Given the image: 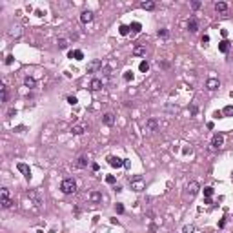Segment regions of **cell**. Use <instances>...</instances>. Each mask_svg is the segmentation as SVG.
Here are the masks:
<instances>
[{
	"instance_id": "obj_1",
	"label": "cell",
	"mask_w": 233,
	"mask_h": 233,
	"mask_svg": "<svg viewBox=\"0 0 233 233\" xmlns=\"http://www.w3.org/2000/svg\"><path fill=\"white\" fill-rule=\"evenodd\" d=\"M60 190H62L64 195H71V193L77 191V182L73 178H64L62 184H60Z\"/></svg>"
},
{
	"instance_id": "obj_2",
	"label": "cell",
	"mask_w": 233,
	"mask_h": 233,
	"mask_svg": "<svg viewBox=\"0 0 233 233\" xmlns=\"http://www.w3.org/2000/svg\"><path fill=\"white\" fill-rule=\"evenodd\" d=\"M130 184H131V190H133V191H142V190H146V180H144V177H140V175L133 177L131 180H130Z\"/></svg>"
},
{
	"instance_id": "obj_3",
	"label": "cell",
	"mask_w": 233,
	"mask_h": 233,
	"mask_svg": "<svg viewBox=\"0 0 233 233\" xmlns=\"http://www.w3.org/2000/svg\"><path fill=\"white\" fill-rule=\"evenodd\" d=\"M222 146H224V135L222 133H215L211 137V148L213 150H220Z\"/></svg>"
},
{
	"instance_id": "obj_4",
	"label": "cell",
	"mask_w": 233,
	"mask_h": 233,
	"mask_svg": "<svg viewBox=\"0 0 233 233\" xmlns=\"http://www.w3.org/2000/svg\"><path fill=\"white\" fill-rule=\"evenodd\" d=\"M199 190H200V186H199V182H195V180H191L190 184H188V188H186V197H190V199H193V197L199 193Z\"/></svg>"
},
{
	"instance_id": "obj_5",
	"label": "cell",
	"mask_w": 233,
	"mask_h": 233,
	"mask_svg": "<svg viewBox=\"0 0 233 233\" xmlns=\"http://www.w3.org/2000/svg\"><path fill=\"white\" fill-rule=\"evenodd\" d=\"M102 67V60H93L87 64V73H97Z\"/></svg>"
},
{
	"instance_id": "obj_6",
	"label": "cell",
	"mask_w": 233,
	"mask_h": 233,
	"mask_svg": "<svg viewBox=\"0 0 233 233\" xmlns=\"http://www.w3.org/2000/svg\"><path fill=\"white\" fill-rule=\"evenodd\" d=\"M107 162H109V166H113V168H122L124 166V162L126 160H122V158H118V157H107Z\"/></svg>"
},
{
	"instance_id": "obj_7",
	"label": "cell",
	"mask_w": 233,
	"mask_h": 233,
	"mask_svg": "<svg viewBox=\"0 0 233 233\" xmlns=\"http://www.w3.org/2000/svg\"><path fill=\"white\" fill-rule=\"evenodd\" d=\"M219 86H220L219 78H208V80H206V87L210 89V91H215V89H219Z\"/></svg>"
},
{
	"instance_id": "obj_8",
	"label": "cell",
	"mask_w": 233,
	"mask_h": 233,
	"mask_svg": "<svg viewBox=\"0 0 233 233\" xmlns=\"http://www.w3.org/2000/svg\"><path fill=\"white\" fill-rule=\"evenodd\" d=\"M86 131H87V126H86V124H77V126L71 128V133H73V135H84Z\"/></svg>"
},
{
	"instance_id": "obj_9",
	"label": "cell",
	"mask_w": 233,
	"mask_h": 233,
	"mask_svg": "<svg viewBox=\"0 0 233 233\" xmlns=\"http://www.w3.org/2000/svg\"><path fill=\"white\" fill-rule=\"evenodd\" d=\"M188 29H190L191 33H197V31H199V22H197L195 17H191L190 20H188Z\"/></svg>"
},
{
	"instance_id": "obj_10",
	"label": "cell",
	"mask_w": 233,
	"mask_h": 233,
	"mask_svg": "<svg viewBox=\"0 0 233 233\" xmlns=\"http://www.w3.org/2000/svg\"><path fill=\"white\" fill-rule=\"evenodd\" d=\"M17 168H18V171H22V173H24V177H26L27 180L31 178V170H29V166H27V164H22V162H20V164H18Z\"/></svg>"
},
{
	"instance_id": "obj_11",
	"label": "cell",
	"mask_w": 233,
	"mask_h": 233,
	"mask_svg": "<svg viewBox=\"0 0 233 233\" xmlns=\"http://www.w3.org/2000/svg\"><path fill=\"white\" fill-rule=\"evenodd\" d=\"M102 122L106 124V126H113V124H115V115H113V113H106V115L102 117Z\"/></svg>"
},
{
	"instance_id": "obj_12",
	"label": "cell",
	"mask_w": 233,
	"mask_h": 233,
	"mask_svg": "<svg viewBox=\"0 0 233 233\" xmlns=\"http://www.w3.org/2000/svg\"><path fill=\"white\" fill-rule=\"evenodd\" d=\"M89 89H91V91H98V89H102V80L93 78V80L89 82Z\"/></svg>"
},
{
	"instance_id": "obj_13",
	"label": "cell",
	"mask_w": 233,
	"mask_h": 233,
	"mask_svg": "<svg viewBox=\"0 0 233 233\" xmlns=\"http://www.w3.org/2000/svg\"><path fill=\"white\" fill-rule=\"evenodd\" d=\"M91 20H93V13H91V11H84V13L80 15V22H82V24H89Z\"/></svg>"
},
{
	"instance_id": "obj_14",
	"label": "cell",
	"mask_w": 233,
	"mask_h": 233,
	"mask_svg": "<svg viewBox=\"0 0 233 233\" xmlns=\"http://www.w3.org/2000/svg\"><path fill=\"white\" fill-rule=\"evenodd\" d=\"M230 47H231V44L228 42V40H220L219 42V51L220 53H228V51H230Z\"/></svg>"
},
{
	"instance_id": "obj_15",
	"label": "cell",
	"mask_w": 233,
	"mask_h": 233,
	"mask_svg": "<svg viewBox=\"0 0 233 233\" xmlns=\"http://www.w3.org/2000/svg\"><path fill=\"white\" fill-rule=\"evenodd\" d=\"M24 86L29 87V89H33V87H37V80H35L33 77H26V78H24Z\"/></svg>"
},
{
	"instance_id": "obj_16",
	"label": "cell",
	"mask_w": 233,
	"mask_h": 233,
	"mask_svg": "<svg viewBox=\"0 0 233 233\" xmlns=\"http://www.w3.org/2000/svg\"><path fill=\"white\" fill-rule=\"evenodd\" d=\"M69 58H75V60H82L84 58V53L80 49H75V51H69Z\"/></svg>"
},
{
	"instance_id": "obj_17",
	"label": "cell",
	"mask_w": 233,
	"mask_h": 233,
	"mask_svg": "<svg viewBox=\"0 0 233 233\" xmlns=\"http://www.w3.org/2000/svg\"><path fill=\"white\" fill-rule=\"evenodd\" d=\"M146 128H148V130H151V131H157L158 130V122L155 120V118H150V120L146 122Z\"/></svg>"
},
{
	"instance_id": "obj_18",
	"label": "cell",
	"mask_w": 233,
	"mask_h": 233,
	"mask_svg": "<svg viewBox=\"0 0 233 233\" xmlns=\"http://www.w3.org/2000/svg\"><path fill=\"white\" fill-rule=\"evenodd\" d=\"M133 55H135V57L146 55V47H144V46H135V47H133Z\"/></svg>"
},
{
	"instance_id": "obj_19",
	"label": "cell",
	"mask_w": 233,
	"mask_h": 233,
	"mask_svg": "<svg viewBox=\"0 0 233 233\" xmlns=\"http://www.w3.org/2000/svg\"><path fill=\"white\" fill-rule=\"evenodd\" d=\"M89 200H91V202H100L102 200V195L98 191H91V193H89Z\"/></svg>"
},
{
	"instance_id": "obj_20",
	"label": "cell",
	"mask_w": 233,
	"mask_h": 233,
	"mask_svg": "<svg viewBox=\"0 0 233 233\" xmlns=\"http://www.w3.org/2000/svg\"><path fill=\"white\" fill-rule=\"evenodd\" d=\"M155 6H157V4L151 2V0H148V2H142V4H140V7L146 9V11H151V9H155Z\"/></svg>"
},
{
	"instance_id": "obj_21",
	"label": "cell",
	"mask_w": 233,
	"mask_h": 233,
	"mask_svg": "<svg viewBox=\"0 0 233 233\" xmlns=\"http://www.w3.org/2000/svg\"><path fill=\"white\" fill-rule=\"evenodd\" d=\"M77 168H80V170L82 168H87V158L86 157H78L77 158Z\"/></svg>"
},
{
	"instance_id": "obj_22",
	"label": "cell",
	"mask_w": 233,
	"mask_h": 233,
	"mask_svg": "<svg viewBox=\"0 0 233 233\" xmlns=\"http://www.w3.org/2000/svg\"><path fill=\"white\" fill-rule=\"evenodd\" d=\"M226 9H228V4H226V2H217V4H215V11L224 13Z\"/></svg>"
},
{
	"instance_id": "obj_23",
	"label": "cell",
	"mask_w": 233,
	"mask_h": 233,
	"mask_svg": "<svg viewBox=\"0 0 233 233\" xmlns=\"http://www.w3.org/2000/svg\"><path fill=\"white\" fill-rule=\"evenodd\" d=\"M0 204H2L4 210H9V208L13 206V200L11 199H0Z\"/></svg>"
},
{
	"instance_id": "obj_24",
	"label": "cell",
	"mask_w": 233,
	"mask_h": 233,
	"mask_svg": "<svg viewBox=\"0 0 233 233\" xmlns=\"http://www.w3.org/2000/svg\"><path fill=\"white\" fill-rule=\"evenodd\" d=\"M22 35V29L20 27H11L9 29V37H20Z\"/></svg>"
},
{
	"instance_id": "obj_25",
	"label": "cell",
	"mask_w": 233,
	"mask_h": 233,
	"mask_svg": "<svg viewBox=\"0 0 233 233\" xmlns=\"http://www.w3.org/2000/svg\"><path fill=\"white\" fill-rule=\"evenodd\" d=\"M130 29L133 33H140V29H142V26H140V22H133L131 26H130Z\"/></svg>"
},
{
	"instance_id": "obj_26",
	"label": "cell",
	"mask_w": 233,
	"mask_h": 233,
	"mask_svg": "<svg viewBox=\"0 0 233 233\" xmlns=\"http://www.w3.org/2000/svg\"><path fill=\"white\" fill-rule=\"evenodd\" d=\"M138 69H140L142 73H148V69H150V64H148L146 60H142L140 64H138Z\"/></svg>"
},
{
	"instance_id": "obj_27",
	"label": "cell",
	"mask_w": 233,
	"mask_h": 233,
	"mask_svg": "<svg viewBox=\"0 0 233 233\" xmlns=\"http://www.w3.org/2000/svg\"><path fill=\"white\" fill-rule=\"evenodd\" d=\"M222 113H224L226 117H233V106H226L224 109H222Z\"/></svg>"
},
{
	"instance_id": "obj_28",
	"label": "cell",
	"mask_w": 233,
	"mask_h": 233,
	"mask_svg": "<svg viewBox=\"0 0 233 233\" xmlns=\"http://www.w3.org/2000/svg\"><path fill=\"white\" fill-rule=\"evenodd\" d=\"M118 33H120L122 37H126V35L130 33V26H120V27H118Z\"/></svg>"
},
{
	"instance_id": "obj_29",
	"label": "cell",
	"mask_w": 233,
	"mask_h": 233,
	"mask_svg": "<svg viewBox=\"0 0 233 233\" xmlns=\"http://www.w3.org/2000/svg\"><path fill=\"white\" fill-rule=\"evenodd\" d=\"M193 231H195V226L193 224H188V226L182 228V233H193Z\"/></svg>"
},
{
	"instance_id": "obj_30",
	"label": "cell",
	"mask_w": 233,
	"mask_h": 233,
	"mask_svg": "<svg viewBox=\"0 0 233 233\" xmlns=\"http://www.w3.org/2000/svg\"><path fill=\"white\" fill-rule=\"evenodd\" d=\"M0 199H9V190L7 188H2V191H0Z\"/></svg>"
},
{
	"instance_id": "obj_31",
	"label": "cell",
	"mask_w": 233,
	"mask_h": 233,
	"mask_svg": "<svg viewBox=\"0 0 233 233\" xmlns=\"http://www.w3.org/2000/svg\"><path fill=\"white\" fill-rule=\"evenodd\" d=\"M58 47H60V49H66L67 47V40H66V38H58Z\"/></svg>"
},
{
	"instance_id": "obj_32",
	"label": "cell",
	"mask_w": 233,
	"mask_h": 233,
	"mask_svg": "<svg viewBox=\"0 0 233 233\" xmlns=\"http://www.w3.org/2000/svg\"><path fill=\"white\" fill-rule=\"evenodd\" d=\"M213 193H215V190H213V188H210V186L204 188V195H206V197H213Z\"/></svg>"
},
{
	"instance_id": "obj_33",
	"label": "cell",
	"mask_w": 233,
	"mask_h": 233,
	"mask_svg": "<svg viewBox=\"0 0 233 233\" xmlns=\"http://www.w3.org/2000/svg\"><path fill=\"white\" fill-rule=\"evenodd\" d=\"M0 89H2V102H6V100H7V87L2 86Z\"/></svg>"
},
{
	"instance_id": "obj_34",
	"label": "cell",
	"mask_w": 233,
	"mask_h": 233,
	"mask_svg": "<svg viewBox=\"0 0 233 233\" xmlns=\"http://www.w3.org/2000/svg\"><path fill=\"white\" fill-rule=\"evenodd\" d=\"M124 80H126V82L133 80V73H131V71H126V73H124Z\"/></svg>"
},
{
	"instance_id": "obj_35",
	"label": "cell",
	"mask_w": 233,
	"mask_h": 233,
	"mask_svg": "<svg viewBox=\"0 0 233 233\" xmlns=\"http://www.w3.org/2000/svg\"><path fill=\"white\" fill-rule=\"evenodd\" d=\"M67 102L71 104V106H75V104L78 102V98H77V97H73V95H69V97H67Z\"/></svg>"
},
{
	"instance_id": "obj_36",
	"label": "cell",
	"mask_w": 233,
	"mask_h": 233,
	"mask_svg": "<svg viewBox=\"0 0 233 233\" xmlns=\"http://www.w3.org/2000/svg\"><path fill=\"white\" fill-rule=\"evenodd\" d=\"M106 182H107V184H115V177H113V175H107V177H106Z\"/></svg>"
},
{
	"instance_id": "obj_37",
	"label": "cell",
	"mask_w": 233,
	"mask_h": 233,
	"mask_svg": "<svg viewBox=\"0 0 233 233\" xmlns=\"http://www.w3.org/2000/svg\"><path fill=\"white\" fill-rule=\"evenodd\" d=\"M115 211H117V213H124V206L120 204V202H118V204L115 206Z\"/></svg>"
},
{
	"instance_id": "obj_38",
	"label": "cell",
	"mask_w": 233,
	"mask_h": 233,
	"mask_svg": "<svg viewBox=\"0 0 233 233\" xmlns=\"http://www.w3.org/2000/svg\"><path fill=\"white\" fill-rule=\"evenodd\" d=\"M168 35H170L168 29H160V31H158V37H168Z\"/></svg>"
},
{
	"instance_id": "obj_39",
	"label": "cell",
	"mask_w": 233,
	"mask_h": 233,
	"mask_svg": "<svg viewBox=\"0 0 233 233\" xmlns=\"http://www.w3.org/2000/svg\"><path fill=\"white\" fill-rule=\"evenodd\" d=\"M200 42H202V44H204V46H206V44H208V42H210V37H208V35H202V38H200Z\"/></svg>"
},
{
	"instance_id": "obj_40",
	"label": "cell",
	"mask_w": 233,
	"mask_h": 233,
	"mask_svg": "<svg viewBox=\"0 0 233 233\" xmlns=\"http://www.w3.org/2000/svg\"><path fill=\"white\" fill-rule=\"evenodd\" d=\"M191 7H193V9H199V7H200V2H199V0H195V2H191Z\"/></svg>"
},
{
	"instance_id": "obj_41",
	"label": "cell",
	"mask_w": 233,
	"mask_h": 233,
	"mask_svg": "<svg viewBox=\"0 0 233 233\" xmlns=\"http://www.w3.org/2000/svg\"><path fill=\"white\" fill-rule=\"evenodd\" d=\"M6 64H7V66H11V64H13V57H11V55L6 57Z\"/></svg>"
},
{
	"instance_id": "obj_42",
	"label": "cell",
	"mask_w": 233,
	"mask_h": 233,
	"mask_svg": "<svg viewBox=\"0 0 233 233\" xmlns=\"http://www.w3.org/2000/svg\"><path fill=\"white\" fill-rule=\"evenodd\" d=\"M220 35L224 37V40H226V37H228V29H220Z\"/></svg>"
},
{
	"instance_id": "obj_43",
	"label": "cell",
	"mask_w": 233,
	"mask_h": 233,
	"mask_svg": "<svg viewBox=\"0 0 233 233\" xmlns=\"http://www.w3.org/2000/svg\"><path fill=\"white\" fill-rule=\"evenodd\" d=\"M7 115H9V117H15V115H17V109H9Z\"/></svg>"
},
{
	"instance_id": "obj_44",
	"label": "cell",
	"mask_w": 233,
	"mask_h": 233,
	"mask_svg": "<svg viewBox=\"0 0 233 233\" xmlns=\"http://www.w3.org/2000/svg\"><path fill=\"white\" fill-rule=\"evenodd\" d=\"M224 226H226V220H224V219H222V220L219 222V228H224Z\"/></svg>"
},
{
	"instance_id": "obj_45",
	"label": "cell",
	"mask_w": 233,
	"mask_h": 233,
	"mask_svg": "<svg viewBox=\"0 0 233 233\" xmlns=\"http://www.w3.org/2000/svg\"><path fill=\"white\" fill-rule=\"evenodd\" d=\"M91 170L93 171H98V164H91Z\"/></svg>"
},
{
	"instance_id": "obj_46",
	"label": "cell",
	"mask_w": 233,
	"mask_h": 233,
	"mask_svg": "<svg viewBox=\"0 0 233 233\" xmlns=\"http://www.w3.org/2000/svg\"><path fill=\"white\" fill-rule=\"evenodd\" d=\"M37 233H44V231H42V230H38V231H37Z\"/></svg>"
},
{
	"instance_id": "obj_47",
	"label": "cell",
	"mask_w": 233,
	"mask_h": 233,
	"mask_svg": "<svg viewBox=\"0 0 233 233\" xmlns=\"http://www.w3.org/2000/svg\"><path fill=\"white\" fill-rule=\"evenodd\" d=\"M231 180H233V173H231Z\"/></svg>"
}]
</instances>
